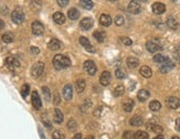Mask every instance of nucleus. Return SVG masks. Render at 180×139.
Masks as SVG:
<instances>
[{
    "label": "nucleus",
    "instance_id": "42",
    "mask_svg": "<svg viewBox=\"0 0 180 139\" xmlns=\"http://www.w3.org/2000/svg\"><path fill=\"white\" fill-rule=\"evenodd\" d=\"M67 128L70 129V130H73L74 128H76V121L73 119H71L69 123H67Z\"/></svg>",
    "mask_w": 180,
    "mask_h": 139
},
{
    "label": "nucleus",
    "instance_id": "12",
    "mask_svg": "<svg viewBox=\"0 0 180 139\" xmlns=\"http://www.w3.org/2000/svg\"><path fill=\"white\" fill-rule=\"evenodd\" d=\"M167 105L171 109H177L180 106V99L176 96H170L167 99Z\"/></svg>",
    "mask_w": 180,
    "mask_h": 139
},
{
    "label": "nucleus",
    "instance_id": "35",
    "mask_svg": "<svg viewBox=\"0 0 180 139\" xmlns=\"http://www.w3.org/2000/svg\"><path fill=\"white\" fill-rule=\"evenodd\" d=\"M42 92H43V96H44L45 100H48V102H49V100H50V98H51V92H50L49 87H47V86H43Z\"/></svg>",
    "mask_w": 180,
    "mask_h": 139
},
{
    "label": "nucleus",
    "instance_id": "30",
    "mask_svg": "<svg viewBox=\"0 0 180 139\" xmlns=\"http://www.w3.org/2000/svg\"><path fill=\"white\" fill-rule=\"evenodd\" d=\"M67 15H69V18L72 20H76L80 17V12H78V9H75V8H72V9H70L69 10V12H67Z\"/></svg>",
    "mask_w": 180,
    "mask_h": 139
},
{
    "label": "nucleus",
    "instance_id": "27",
    "mask_svg": "<svg viewBox=\"0 0 180 139\" xmlns=\"http://www.w3.org/2000/svg\"><path fill=\"white\" fill-rule=\"evenodd\" d=\"M166 24H167V27H168L169 29H171V30H176L177 28H178V22H177V20L175 19V18H172V17H170V18L167 19Z\"/></svg>",
    "mask_w": 180,
    "mask_h": 139
},
{
    "label": "nucleus",
    "instance_id": "46",
    "mask_svg": "<svg viewBox=\"0 0 180 139\" xmlns=\"http://www.w3.org/2000/svg\"><path fill=\"white\" fill-rule=\"evenodd\" d=\"M30 51H31V53H33V54H39V52H40V50L37 48V46H31V48H30Z\"/></svg>",
    "mask_w": 180,
    "mask_h": 139
},
{
    "label": "nucleus",
    "instance_id": "3",
    "mask_svg": "<svg viewBox=\"0 0 180 139\" xmlns=\"http://www.w3.org/2000/svg\"><path fill=\"white\" fill-rule=\"evenodd\" d=\"M43 70H44V63L43 62H38V63H35L34 65L32 66L31 75L33 77H39L43 73Z\"/></svg>",
    "mask_w": 180,
    "mask_h": 139
},
{
    "label": "nucleus",
    "instance_id": "36",
    "mask_svg": "<svg viewBox=\"0 0 180 139\" xmlns=\"http://www.w3.org/2000/svg\"><path fill=\"white\" fill-rule=\"evenodd\" d=\"M1 39H2V41L4 43H11L13 41V35L11 33H4V34H2Z\"/></svg>",
    "mask_w": 180,
    "mask_h": 139
},
{
    "label": "nucleus",
    "instance_id": "28",
    "mask_svg": "<svg viewBox=\"0 0 180 139\" xmlns=\"http://www.w3.org/2000/svg\"><path fill=\"white\" fill-rule=\"evenodd\" d=\"M149 108H150V110H153V112H158L159 109L161 108V104L160 102H158V100H151L150 103H149Z\"/></svg>",
    "mask_w": 180,
    "mask_h": 139
},
{
    "label": "nucleus",
    "instance_id": "33",
    "mask_svg": "<svg viewBox=\"0 0 180 139\" xmlns=\"http://www.w3.org/2000/svg\"><path fill=\"white\" fill-rule=\"evenodd\" d=\"M148 138H149V136L146 131L139 130V131H137L136 134H134L133 139H148Z\"/></svg>",
    "mask_w": 180,
    "mask_h": 139
},
{
    "label": "nucleus",
    "instance_id": "41",
    "mask_svg": "<svg viewBox=\"0 0 180 139\" xmlns=\"http://www.w3.org/2000/svg\"><path fill=\"white\" fill-rule=\"evenodd\" d=\"M115 24L116 26H123L124 24V17L123 15H117L115 18Z\"/></svg>",
    "mask_w": 180,
    "mask_h": 139
},
{
    "label": "nucleus",
    "instance_id": "8",
    "mask_svg": "<svg viewBox=\"0 0 180 139\" xmlns=\"http://www.w3.org/2000/svg\"><path fill=\"white\" fill-rule=\"evenodd\" d=\"M127 9H128V11L130 12V13H133V15H137V13L140 12L141 7H140V4H139L138 1H130L129 4H128V7H127Z\"/></svg>",
    "mask_w": 180,
    "mask_h": 139
},
{
    "label": "nucleus",
    "instance_id": "4",
    "mask_svg": "<svg viewBox=\"0 0 180 139\" xmlns=\"http://www.w3.org/2000/svg\"><path fill=\"white\" fill-rule=\"evenodd\" d=\"M32 33L35 35H41L44 32V26L40 21H33L31 24Z\"/></svg>",
    "mask_w": 180,
    "mask_h": 139
},
{
    "label": "nucleus",
    "instance_id": "45",
    "mask_svg": "<svg viewBox=\"0 0 180 139\" xmlns=\"http://www.w3.org/2000/svg\"><path fill=\"white\" fill-rule=\"evenodd\" d=\"M56 2H58V4H59V6H61V7H64V6H67V4H69V0H58Z\"/></svg>",
    "mask_w": 180,
    "mask_h": 139
},
{
    "label": "nucleus",
    "instance_id": "13",
    "mask_svg": "<svg viewBox=\"0 0 180 139\" xmlns=\"http://www.w3.org/2000/svg\"><path fill=\"white\" fill-rule=\"evenodd\" d=\"M153 12L155 15H162L165 11H166V7H165V4L162 2H155L153 4Z\"/></svg>",
    "mask_w": 180,
    "mask_h": 139
},
{
    "label": "nucleus",
    "instance_id": "15",
    "mask_svg": "<svg viewBox=\"0 0 180 139\" xmlns=\"http://www.w3.org/2000/svg\"><path fill=\"white\" fill-rule=\"evenodd\" d=\"M110 73L108 71H104L100 77V83L103 85V86H107V85L110 83Z\"/></svg>",
    "mask_w": 180,
    "mask_h": 139
},
{
    "label": "nucleus",
    "instance_id": "32",
    "mask_svg": "<svg viewBox=\"0 0 180 139\" xmlns=\"http://www.w3.org/2000/svg\"><path fill=\"white\" fill-rule=\"evenodd\" d=\"M85 81L84 80H78L76 82V85H75V87H76V92L78 93H82L84 89H85Z\"/></svg>",
    "mask_w": 180,
    "mask_h": 139
},
{
    "label": "nucleus",
    "instance_id": "50",
    "mask_svg": "<svg viewBox=\"0 0 180 139\" xmlns=\"http://www.w3.org/2000/svg\"><path fill=\"white\" fill-rule=\"evenodd\" d=\"M72 139H82V135H81V134H76V135L73 136Z\"/></svg>",
    "mask_w": 180,
    "mask_h": 139
},
{
    "label": "nucleus",
    "instance_id": "26",
    "mask_svg": "<svg viewBox=\"0 0 180 139\" xmlns=\"http://www.w3.org/2000/svg\"><path fill=\"white\" fill-rule=\"evenodd\" d=\"M134 106H135V103H134L133 99H127L125 103L123 104V108H124V110H125V112H127V113L132 112V110H133V108H134Z\"/></svg>",
    "mask_w": 180,
    "mask_h": 139
},
{
    "label": "nucleus",
    "instance_id": "51",
    "mask_svg": "<svg viewBox=\"0 0 180 139\" xmlns=\"http://www.w3.org/2000/svg\"><path fill=\"white\" fill-rule=\"evenodd\" d=\"M4 22L0 19V30H1V29H4Z\"/></svg>",
    "mask_w": 180,
    "mask_h": 139
},
{
    "label": "nucleus",
    "instance_id": "18",
    "mask_svg": "<svg viewBox=\"0 0 180 139\" xmlns=\"http://www.w3.org/2000/svg\"><path fill=\"white\" fill-rule=\"evenodd\" d=\"M100 23L103 27H110L112 24V18L108 15H102L100 17Z\"/></svg>",
    "mask_w": 180,
    "mask_h": 139
},
{
    "label": "nucleus",
    "instance_id": "20",
    "mask_svg": "<svg viewBox=\"0 0 180 139\" xmlns=\"http://www.w3.org/2000/svg\"><path fill=\"white\" fill-rule=\"evenodd\" d=\"M53 20L58 24H63V23L65 22V15H63L62 12H55L54 15H53Z\"/></svg>",
    "mask_w": 180,
    "mask_h": 139
},
{
    "label": "nucleus",
    "instance_id": "10",
    "mask_svg": "<svg viewBox=\"0 0 180 139\" xmlns=\"http://www.w3.org/2000/svg\"><path fill=\"white\" fill-rule=\"evenodd\" d=\"M173 67H175V63H173L171 60H168L166 63H164V64H161V65L159 66V71H160L161 73H168Z\"/></svg>",
    "mask_w": 180,
    "mask_h": 139
},
{
    "label": "nucleus",
    "instance_id": "2",
    "mask_svg": "<svg viewBox=\"0 0 180 139\" xmlns=\"http://www.w3.org/2000/svg\"><path fill=\"white\" fill-rule=\"evenodd\" d=\"M11 20L17 24H20L24 21V13L22 10L20 9H16L11 12Z\"/></svg>",
    "mask_w": 180,
    "mask_h": 139
},
{
    "label": "nucleus",
    "instance_id": "31",
    "mask_svg": "<svg viewBox=\"0 0 180 139\" xmlns=\"http://www.w3.org/2000/svg\"><path fill=\"white\" fill-rule=\"evenodd\" d=\"M124 92H125V87H124L123 85H117V86L115 87V89H114V96L115 97L121 96V95L124 94Z\"/></svg>",
    "mask_w": 180,
    "mask_h": 139
},
{
    "label": "nucleus",
    "instance_id": "6",
    "mask_svg": "<svg viewBox=\"0 0 180 139\" xmlns=\"http://www.w3.org/2000/svg\"><path fill=\"white\" fill-rule=\"evenodd\" d=\"M146 49L150 52V53H155L157 51L161 50V45L158 41H155V40H151V41H148L146 43Z\"/></svg>",
    "mask_w": 180,
    "mask_h": 139
},
{
    "label": "nucleus",
    "instance_id": "52",
    "mask_svg": "<svg viewBox=\"0 0 180 139\" xmlns=\"http://www.w3.org/2000/svg\"><path fill=\"white\" fill-rule=\"evenodd\" d=\"M154 139H165V138L161 135H159V136H157V137H155Z\"/></svg>",
    "mask_w": 180,
    "mask_h": 139
},
{
    "label": "nucleus",
    "instance_id": "39",
    "mask_svg": "<svg viewBox=\"0 0 180 139\" xmlns=\"http://www.w3.org/2000/svg\"><path fill=\"white\" fill-rule=\"evenodd\" d=\"M149 128H150L153 131L157 132V134H160V132H162V130H164L162 127L159 126V125H149Z\"/></svg>",
    "mask_w": 180,
    "mask_h": 139
},
{
    "label": "nucleus",
    "instance_id": "25",
    "mask_svg": "<svg viewBox=\"0 0 180 139\" xmlns=\"http://www.w3.org/2000/svg\"><path fill=\"white\" fill-rule=\"evenodd\" d=\"M93 37L97 40L98 42H104V41H105V39H106L105 32H104V31H101V30L95 31L94 33H93Z\"/></svg>",
    "mask_w": 180,
    "mask_h": 139
},
{
    "label": "nucleus",
    "instance_id": "1",
    "mask_svg": "<svg viewBox=\"0 0 180 139\" xmlns=\"http://www.w3.org/2000/svg\"><path fill=\"white\" fill-rule=\"evenodd\" d=\"M53 65H54L55 69L58 70L67 69L71 65V61L70 59L62 55V54H58L53 58Z\"/></svg>",
    "mask_w": 180,
    "mask_h": 139
},
{
    "label": "nucleus",
    "instance_id": "40",
    "mask_svg": "<svg viewBox=\"0 0 180 139\" xmlns=\"http://www.w3.org/2000/svg\"><path fill=\"white\" fill-rule=\"evenodd\" d=\"M52 137H53V139H64V134L61 130H55L52 134Z\"/></svg>",
    "mask_w": 180,
    "mask_h": 139
},
{
    "label": "nucleus",
    "instance_id": "14",
    "mask_svg": "<svg viewBox=\"0 0 180 139\" xmlns=\"http://www.w3.org/2000/svg\"><path fill=\"white\" fill-rule=\"evenodd\" d=\"M62 95L65 100H70L73 95V91H72V86L70 84H67L62 89Z\"/></svg>",
    "mask_w": 180,
    "mask_h": 139
},
{
    "label": "nucleus",
    "instance_id": "29",
    "mask_svg": "<svg viewBox=\"0 0 180 139\" xmlns=\"http://www.w3.org/2000/svg\"><path fill=\"white\" fill-rule=\"evenodd\" d=\"M169 59L166 58L165 55H161V54H156L155 56H154V62H156V63H158V64H164V63H166V62L168 61Z\"/></svg>",
    "mask_w": 180,
    "mask_h": 139
},
{
    "label": "nucleus",
    "instance_id": "44",
    "mask_svg": "<svg viewBox=\"0 0 180 139\" xmlns=\"http://www.w3.org/2000/svg\"><path fill=\"white\" fill-rule=\"evenodd\" d=\"M121 42L124 43L125 45H132V44H133V41L129 38H123L121 39Z\"/></svg>",
    "mask_w": 180,
    "mask_h": 139
},
{
    "label": "nucleus",
    "instance_id": "23",
    "mask_svg": "<svg viewBox=\"0 0 180 139\" xmlns=\"http://www.w3.org/2000/svg\"><path fill=\"white\" fill-rule=\"evenodd\" d=\"M127 65L130 67V69H135V67H137L139 65V60L137 58H134V56H130V58L127 59Z\"/></svg>",
    "mask_w": 180,
    "mask_h": 139
},
{
    "label": "nucleus",
    "instance_id": "38",
    "mask_svg": "<svg viewBox=\"0 0 180 139\" xmlns=\"http://www.w3.org/2000/svg\"><path fill=\"white\" fill-rule=\"evenodd\" d=\"M29 92H30V86H29V84H24L23 86H22V89H21V95H22V97H27Z\"/></svg>",
    "mask_w": 180,
    "mask_h": 139
},
{
    "label": "nucleus",
    "instance_id": "53",
    "mask_svg": "<svg viewBox=\"0 0 180 139\" xmlns=\"http://www.w3.org/2000/svg\"><path fill=\"white\" fill-rule=\"evenodd\" d=\"M85 139H94V137H93V136H89V137H86Z\"/></svg>",
    "mask_w": 180,
    "mask_h": 139
},
{
    "label": "nucleus",
    "instance_id": "34",
    "mask_svg": "<svg viewBox=\"0 0 180 139\" xmlns=\"http://www.w3.org/2000/svg\"><path fill=\"white\" fill-rule=\"evenodd\" d=\"M115 76H116V78H118V80H123V78H125L126 77V73L124 70L121 69H117L116 71H115Z\"/></svg>",
    "mask_w": 180,
    "mask_h": 139
},
{
    "label": "nucleus",
    "instance_id": "19",
    "mask_svg": "<svg viewBox=\"0 0 180 139\" xmlns=\"http://www.w3.org/2000/svg\"><path fill=\"white\" fill-rule=\"evenodd\" d=\"M143 123H144V121H143V118L138 115L132 117L130 120H129V124H130L132 126H134V127H139V126L143 125Z\"/></svg>",
    "mask_w": 180,
    "mask_h": 139
},
{
    "label": "nucleus",
    "instance_id": "5",
    "mask_svg": "<svg viewBox=\"0 0 180 139\" xmlns=\"http://www.w3.org/2000/svg\"><path fill=\"white\" fill-rule=\"evenodd\" d=\"M4 63H6V66H7L9 70H15L20 66L19 60L17 58H13V56H8V58L6 59Z\"/></svg>",
    "mask_w": 180,
    "mask_h": 139
},
{
    "label": "nucleus",
    "instance_id": "16",
    "mask_svg": "<svg viewBox=\"0 0 180 139\" xmlns=\"http://www.w3.org/2000/svg\"><path fill=\"white\" fill-rule=\"evenodd\" d=\"M80 27H81V29H83V30H90V29H92V27H93V20L91 19V18H84V19L80 22Z\"/></svg>",
    "mask_w": 180,
    "mask_h": 139
},
{
    "label": "nucleus",
    "instance_id": "22",
    "mask_svg": "<svg viewBox=\"0 0 180 139\" xmlns=\"http://www.w3.org/2000/svg\"><path fill=\"white\" fill-rule=\"evenodd\" d=\"M53 119H54V123L56 124H61L63 121V114L58 108H55L53 112Z\"/></svg>",
    "mask_w": 180,
    "mask_h": 139
},
{
    "label": "nucleus",
    "instance_id": "7",
    "mask_svg": "<svg viewBox=\"0 0 180 139\" xmlns=\"http://www.w3.org/2000/svg\"><path fill=\"white\" fill-rule=\"evenodd\" d=\"M31 103L33 105V107L35 109H40L42 107V103H41V98H40V95L39 93L37 91H33L32 92V95H31Z\"/></svg>",
    "mask_w": 180,
    "mask_h": 139
},
{
    "label": "nucleus",
    "instance_id": "17",
    "mask_svg": "<svg viewBox=\"0 0 180 139\" xmlns=\"http://www.w3.org/2000/svg\"><path fill=\"white\" fill-rule=\"evenodd\" d=\"M150 96V93L147 89H140L137 94V98L139 102H146Z\"/></svg>",
    "mask_w": 180,
    "mask_h": 139
},
{
    "label": "nucleus",
    "instance_id": "49",
    "mask_svg": "<svg viewBox=\"0 0 180 139\" xmlns=\"http://www.w3.org/2000/svg\"><path fill=\"white\" fill-rule=\"evenodd\" d=\"M101 110H102V107H98L97 109L94 112V115L95 116H100V114H101Z\"/></svg>",
    "mask_w": 180,
    "mask_h": 139
},
{
    "label": "nucleus",
    "instance_id": "48",
    "mask_svg": "<svg viewBox=\"0 0 180 139\" xmlns=\"http://www.w3.org/2000/svg\"><path fill=\"white\" fill-rule=\"evenodd\" d=\"M176 129L178 131H180V118L176 120Z\"/></svg>",
    "mask_w": 180,
    "mask_h": 139
},
{
    "label": "nucleus",
    "instance_id": "47",
    "mask_svg": "<svg viewBox=\"0 0 180 139\" xmlns=\"http://www.w3.org/2000/svg\"><path fill=\"white\" fill-rule=\"evenodd\" d=\"M54 104L55 105L60 104V96H59V94H55V95H54Z\"/></svg>",
    "mask_w": 180,
    "mask_h": 139
},
{
    "label": "nucleus",
    "instance_id": "43",
    "mask_svg": "<svg viewBox=\"0 0 180 139\" xmlns=\"http://www.w3.org/2000/svg\"><path fill=\"white\" fill-rule=\"evenodd\" d=\"M134 134L132 131H125L124 135H123V139H133Z\"/></svg>",
    "mask_w": 180,
    "mask_h": 139
},
{
    "label": "nucleus",
    "instance_id": "24",
    "mask_svg": "<svg viewBox=\"0 0 180 139\" xmlns=\"http://www.w3.org/2000/svg\"><path fill=\"white\" fill-rule=\"evenodd\" d=\"M140 74L144 77H146V78H149V77H151V75H153V71L150 70V67H149V66L144 65V66H141Z\"/></svg>",
    "mask_w": 180,
    "mask_h": 139
},
{
    "label": "nucleus",
    "instance_id": "54",
    "mask_svg": "<svg viewBox=\"0 0 180 139\" xmlns=\"http://www.w3.org/2000/svg\"><path fill=\"white\" fill-rule=\"evenodd\" d=\"M171 139H180V138H179V137H176V136H175V137H172Z\"/></svg>",
    "mask_w": 180,
    "mask_h": 139
},
{
    "label": "nucleus",
    "instance_id": "37",
    "mask_svg": "<svg viewBox=\"0 0 180 139\" xmlns=\"http://www.w3.org/2000/svg\"><path fill=\"white\" fill-rule=\"evenodd\" d=\"M81 4H82L85 9H87V10L92 9V8H93V6H94L93 1H91V0H82V1H81Z\"/></svg>",
    "mask_w": 180,
    "mask_h": 139
},
{
    "label": "nucleus",
    "instance_id": "11",
    "mask_svg": "<svg viewBox=\"0 0 180 139\" xmlns=\"http://www.w3.org/2000/svg\"><path fill=\"white\" fill-rule=\"evenodd\" d=\"M80 43L85 48L86 51H89V52H91V53H94L95 52V49L92 46L90 40H89L87 38H85V37H81V38H80Z\"/></svg>",
    "mask_w": 180,
    "mask_h": 139
},
{
    "label": "nucleus",
    "instance_id": "9",
    "mask_svg": "<svg viewBox=\"0 0 180 139\" xmlns=\"http://www.w3.org/2000/svg\"><path fill=\"white\" fill-rule=\"evenodd\" d=\"M84 70H85L87 73L90 74V75H94L96 73V65H95V63L93 61H86L84 63Z\"/></svg>",
    "mask_w": 180,
    "mask_h": 139
},
{
    "label": "nucleus",
    "instance_id": "21",
    "mask_svg": "<svg viewBox=\"0 0 180 139\" xmlns=\"http://www.w3.org/2000/svg\"><path fill=\"white\" fill-rule=\"evenodd\" d=\"M49 49L52 51H58L61 49V42H60L59 40H56V39H52L50 43H49Z\"/></svg>",
    "mask_w": 180,
    "mask_h": 139
}]
</instances>
